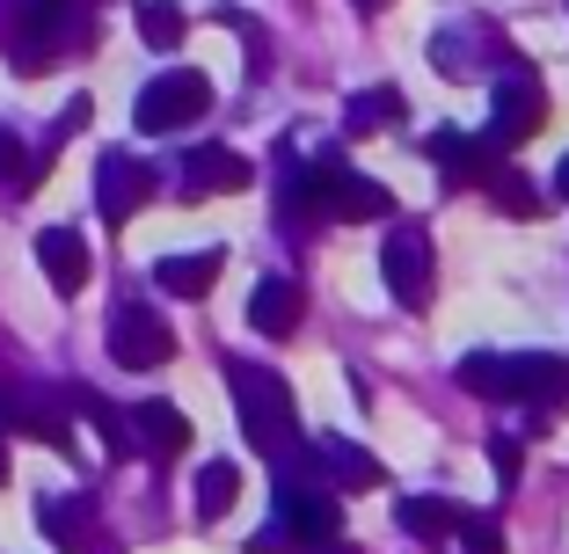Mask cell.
<instances>
[{
	"label": "cell",
	"mask_w": 569,
	"mask_h": 554,
	"mask_svg": "<svg viewBox=\"0 0 569 554\" xmlns=\"http://www.w3.org/2000/svg\"><path fill=\"white\" fill-rule=\"evenodd\" d=\"M460 386L489 402H569V365L555 351H475L460 357Z\"/></svg>",
	"instance_id": "obj_1"
},
{
	"label": "cell",
	"mask_w": 569,
	"mask_h": 554,
	"mask_svg": "<svg viewBox=\"0 0 569 554\" xmlns=\"http://www.w3.org/2000/svg\"><path fill=\"white\" fill-rule=\"evenodd\" d=\"M227 380H234V402H241V431H249V445H263V453H292V394H284L278 372L263 365H227Z\"/></svg>",
	"instance_id": "obj_2"
},
{
	"label": "cell",
	"mask_w": 569,
	"mask_h": 554,
	"mask_svg": "<svg viewBox=\"0 0 569 554\" xmlns=\"http://www.w3.org/2000/svg\"><path fill=\"white\" fill-rule=\"evenodd\" d=\"M300 198L315 204V212H329V219H387L395 212V198H387L372 175H358V169H343V161H315V169L300 175Z\"/></svg>",
	"instance_id": "obj_3"
},
{
	"label": "cell",
	"mask_w": 569,
	"mask_h": 554,
	"mask_svg": "<svg viewBox=\"0 0 569 554\" xmlns=\"http://www.w3.org/2000/svg\"><path fill=\"white\" fill-rule=\"evenodd\" d=\"M204 110H212V81H204L198 67H176V73H161V81L139 88L132 124L139 132H183V124H198Z\"/></svg>",
	"instance_id": "obj_4"
},
{
	"label": "cell",
	"mask_w": 569,
	"mask_h": 554,
	"mask_svg": "<svg viewBox=\"0 0 569 554\" xmlns=\"http://www.w3.org/2000/svg\"><path fill=\"white\" fill-rule=\"evenodd\" d=\"M110 357H118L124 372H153V365H168V357H176V329H168L153 306L124 300L118 314H110Z\"/></svg>",
	"instance_id": "obj_5"
},
{
	"label": "cell",
	"mask_w": 569,
	"mask_h": 554,
	"mask_svg": "<svg viewBox=\"0 0 569 554\" xmlns=\"http://www.w3.org/2000/svg\"><path fill=\"white\" fill-rule=\"evenodd\" d=\"M278 525H284V540H292V554H307V547H321V540L343 533V504H336L329 488L292 482V474H284V488H278Z\"/></svg>",
	"instance_id": "obj_6"
},
{
	"label": "cell",
	"mask_w": 569,
	"mask_h": 554,
	"mask_svg": "<svg viewBox=\"0 0 569 554\" xmlns=\"http://www.w3.org/2000/svg\"><path fill=\"white\" fill-rule=\"evenodd\" d=\"M540 118H548V95H540L533 73H511V81H497V110H489V147H497V153L526 147V139L540 132Z\"/></svg>",
	"instance_id": "obj_7"
},
{
	"label": "cell",
	"mask_w": 569,
	"mask_h": 554,
	"mask_svg": "<svg viewBox=\"0 0 569 554\" xmlns=\"http://www.w3.org/2000/svg\"><path fill=\"white\" fill-rule=\"evenodd\" d=\"M380 270L387 285H395V300L417 314V306H431V241H423V226H395L380 249Z\"/></svg>",
	"instance_id": "obj_8"
},
{
	"label": "cell",
	"mask_w": 569,
	"mask_h": 554,
	"mask_svg": "<svg viewBox=\"0 0 569 554\" xmlns=\"http://www.w3.org/2000/svg\"><path fill=\"white\" fill-rule=\"evenodd\" d=\"M147 198H153V169H139L132 153H102L96 161V212L110 219V226H124Z\"/></svg>",
	"instance_id": "obj_9"
},
{
	"label": "cell",
	"mask_w": 569,
	"mask_h": 554,
	"mask_svg": "<svg viewBox=\"0 0 569 554\" xmlns=\"http://www.w3.org/2000/svg\"><path fill=\"white\" fill-rule=\"evenodd\" d=\"M124 431H132V445L153 453V460H176L190 445V416L176 402H139L132 416H124Z\"/></svg>",
	"instance_id": "obj_10"
},
{
	"label": "cell",
	"mask_w": 569,
	"mask_h": 554,
	"mask_svg": "<svg viewBox=\"0 0 569 554\" xmlns=\"http://www.w3.org/2000/svg\"><path fill=\"white\" fill-rule=\"evenodd\" d=\"M37 263H44L51 292H67V300L88 285V241L73 234V226H44V234H37Z\"/></svg>",
	"instance_id": "obj_11"
},
{
	"label": "cell",
	"mask_w": 569,
	"mask_h": 554,
	"mask_svg": "<svg viewBox=\"0 0 569 554\" xmlns=\"http://www.w3.org/2000/svg\"><path fill=\"white\" fill-rule=\"evenodd\" d=\"M249 161H241L234 147H190V161H183V183H190V198H219V190H249Z\"/></svg>",
	"instance_id": "obj_12"
},
{
	"label": "cell",
	"mask_w": 569,
	"mask_h": 554,
	"mask_svg": "<svg viewBox=\"0 0 569 554\" xmlns=\"http://www.w3.org/2000/svg\"><path fill=\"white\" fill-rule=\"evenodd\" d=\"M219 263H227V255H219V249L161 255V263H153V285H161V292H176V300H204V292L219 285Z\"/></svg>",
	"instance_id": "obj_13"
},
{
	"label": "cell",
	"mask_w": 569,
	"mask_h": 554,
	"mask_svg": "<svg viewBox=\"0 0 569 554\" xmlns=\"http://www.w3.org/2000/svg\"><path fill=\"white\" fill-rule=\"evenodd\" d=\"M300 285H292V278H263V285H256V300H249V329L256 336H292V329H300Z\"/></svg>",
	"instance_id": "obj_14"
},
{
	"label": "cell",
	"mask_w": 569,
	"mask_h": 554,
	"mask_svg": "<svg viewBox=\"0 0 569 554\" xmlns=\"http://www.w3.org/2000/svg\"><path fill=\"white\" fill-rule=\"evenodd\" d=\"M431 161L452 175V183H489V175H497V147H489V139H460V132H438Z\"/></svg>",
	"instance_id": "obj_15"
},
{
	"label": "cell",
	"mask_w": 569,
	"mask_h": 554,
	"mask_svg": "<svg viewBox=\"0 0 569 554\" xmlns=\"http://www.w3.org/2000/svg\"><path fill=\"white\" fill-rule=\"evenodd\" d=\"M315 460L336 474V488H372L380 482V460L358 453V445H343V437H315Z\"/></svg>",
	"instance_id": "obj_16"
},
{
	"label": "cell",
	"mask_w": 569,
	"mask_h": 554,
	"mask_svg": "<svg viewBox=\"0 0 569 554\" xmlns=\"http://www.w3.org/2000/svg\"><path fill=\"white\" fill-rule=\"evenodd\" d=\"M395 518H402L417 540H446V533H460V518H468V511L446 504V496H402V511H395Z\"/></svg>",
	"instance_id": "obj_17"
},
{
	"label": "cell",
	"mask_w": 569,
	"mask_h": 554,
	"mask_svg": "<svg viewBox=\"0 0 569 554\" xmlns=\"http://www.w3.org/2000/svg\"><path fill=\"white\" fill-rule=\"evenodd\" d=\"M241 496V467L234 460H212V467L198 474V518H227Z\"/></svg>",
	"instance_id": "obj_18"
},
{
	"label": "cell",
	"mask_w": 569,
	"mask_h": 554,
	"mask_svg": "<svg viewBox=\"0 0 569 554\" xmlns=\"http://www.w3.org/2000/svg\"><path fill=\"white\" fill-rule=\"evenodd\" d=\"M183 30H190V16L176 8V0H139V37H147L153 51H176Z\"/></svg>",
	"instance_id": "obj_19"
},
{
	"label": "cell",
	"mask_w": 569,
	"mask_h": 554,
	"mask_svg": "<svg viewBox=\"0 0 569 554\" xmlns=\"http://www.w3.org/2000/svg\"><path fill=\"white\" fill-rule=\"evenodd\" d=\"M37 518H44V533L59 540V547H88V511L81 504H59V496H44V504H37Z\"/></svg>",
	"instance_id": "obj_20"
},
{
	"label": "cell",
	"mask_w": 569,
	"mask_h": 554,
	"mask_svg": "<svg viewBox=\"0 0 569 554\" xmlns=\"http://www.w3.org/2000/svg\"><path fill=\"white\" fill-rule=\"evenodd\" d=\"M395 118H402V95L395 88H372V95L351 102V132H372V124H395Z\"/></svg>",
	"instance_id": "obj_21"
},
{
	"label": "cell",
	"mask_w": 569,
	"mask_h": 554,
	"mask_svg": "<svg viewBox=\"0 0 569 554\" xmlns=\"http://www.w3.org/2000/svg\"><path fill=\"white\" fill-rule=\"evenodd\" d=\"M489 190H497V204H503L511 219H533V212H540V190L519 183V175H489Z\"/></svg>",
	"instance_id": "obj_22"
},
{
	"label": "cell",
	"mask_w": 569,
	"mask_h": 554,
	"mask_svg": "<svg viewBox=\"0 0 569 554\" xmlns=\"http://www.w3.org/2000/svg\"><path fill=\"white\" fill-rule=\"evenodd\" d=\"M460 547L468 554H503V525L497 518H460Z\"/></svg>",
	"instance_id": "obj_23"
},
{
	"label": "cell",
	"mask_w": 569,
	"mask_h": 554,
	"mask_svg": "<svg viewBox=\"0 0 569 554\" xmlns=\"http://www.w3.org/2000/svg\"><path fill=\"white\" fill-rule=\"evenodd\" d=\"M489 467H497L503 488L519 482V437H489Z\"/></svg>",
	"instance_id": "obj_24"
},
{
	"label": "cell",
	"mask_w": 569,
	"mask_h": 554,
	"mask_svg": "<svg viewBox=\"0 0 569 554\" xmlns=\"http://www.w3.org/2000/svg\"><path fill=\"white\" fill-rule=\"evenodd\" d=\"M0 183H8V190H22V139L8 132V124H0Z\"/></svg>",
	"instance_id": "obj_25"
},
{
	"label": "cell",
	"mask_w": 569,
	"mask_h": 554,
	"mask_svg": "<svg viewBox=\"0 0 569 554\" xmlns=\"http://www.w3.org/2000/svg\"><path fill=\"white\" fill-rule=\"evenodd\" d=\"M307 554H358V547H343V540H321V547H307Z\"/></svg>",
	"instance_id": "obj_26"
},
{
	"label": "cell",
	"mask_w": 569,
	"mask_h": 554,
	"mask_svg": "<svg viewBox=\"0 0 569 554\" xmlns=\"http://www.w3.org/2000/svg\"><path fill=\"white\" fill-rule=\"evenodd\" d=\"M555 190H562V198H569V153H562V169H555Z\"/></svg>",
	"instance_id": "obj_27"
},
{
	"label": "cell",
	"mask_w": 569,
	"mask_h": 554,
	"mask_svg": "<svg viewBox=\"0 0 569 554\" xmlns=\"http://www.w3.org/2000/svg\"><path fill=\"white\" fill-rule=\"evenodd\" d=\"M0 482H8V445H0Z\"/></svg>",
	"instance_id": "obj_28"
},
{
	"label": "cell",
	"mask_w": 569,
	"mask_h": 554,
	"mask_svg": "<svg viewBox=\"0 0 569 554\" xmlns=\"http://www.w3.org/2000/svg\"><path fill=\"white\" fill-rule=\"evenodd\" d=\"M358 8H380V0H358Z\"/></svg>",
	"instance_id": "obj_29"
}]
</instances>
